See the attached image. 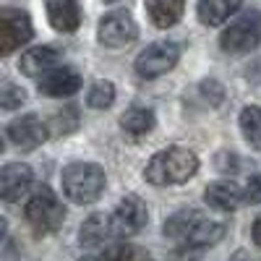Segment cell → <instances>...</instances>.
Returning <instances> with one entry per match:
<instances>
[{
    "mask_svg": "<svg viewBox=\"0 0 261 261\" xmlns=\"http://www.w3.org/2000/svg\"><path fill=\"white\" fill-rule=\"evenodd\" d=\"M243 196H246V201H248V204H261V172H256V175L248 178Z\"/></svg>",
    "mask_w": 261,
    "mask_h": 261,
    "instance_id": "obj_25",
    "label": "cell"
},
{
    "mask_svg": "<svg viewBox=\"0 0 261 261\" xmlns=\"http://www.w3.org/2000/svg\"><path fill=\"white\" fill-rule=\"evenodd\" d=\"M113 235V227H110V217H105L99 212H94L92 217H86L81 230H79V241L81 246H102L107 238Z\"/></svg>",
    "mask_w": 261,
    "mask_h": 261,
    "instance_id": "obj_19",
    "label": "cell"
},
{
    "mask_svg": "<svg viewBox=\"0 0 261 261\" xmlns=\"http://www.w3.org/2000/svg\"><path fill=\"white\" fill-rule=\"evenodd\" d=\"M6 136H8V141L16 149L32 151V149H37V146H42L47 141V125L42 123L37 115H21L13 123H8Z\"/></svg>",
    "mask_w": 261,
    "mask_h": 261,
    "instance_id": "obj_10",
    "label": "cell"
},
{
    "mask_svg": "<svg viewBox=\"0 0 261 261\" xmlns=\"http://www.w3.org/2000/svg\"><path fill=\"white\" fill-rule=\"evenodd\" d=\"M79 128V107H65V110L55 113L53 115V130H55V136H68L71 130Z\"/></svg>",
    "mask_w": 261,
    "mask_h": 261,
    "instance_id": "obj_22",
    "label": "cell"
},
{
    "mask_svg": "<svg viewBox=\"0 0 261 261\" xmlns=\"http://www.w3.org/2000/svg\"><path fill=\"white\" fill-rule=\"evenodd\" d=\"M37 89L45 97H71L81 89V76L68 65H63V68L58 65L37 81Z\"/></svg>",
    "mask_w": 261,
    "mask_h": 261,
    "instance_id": "obj_12",
    "label": "cell"
},
{
    "mask_svg": "<svg viewBox=\"0 0 261 261\" xmlns=\"http://www.w3.org/2000/svg\"><path fill=\"white\" fill-rule=\"evenodd\" d=\"M86 102H89V107H94V110H107V107H113V102H115L113 81H94L89 94H86Z\"/></svg>",
    "mask_w": 261,
    "mask_h": 261,
    "instance_id": "obj_21",
    "label": "cell"
},
{
    "mask_svg": "<svg viewBox=\"0 0 261 261\" xmlns=\"http://www.w3.org/2000/svg\"><path fill=\"white\" fill-rule=\"evenodd\" d=\"M120 128L125 130V136H128L130 141H139V139H144V136L149 134L151 128H154V113H151L149 107L134 105V107H128V110L123 113Z\"/></svg>",
    "mask_w": 261,
    "mask_h": 261,
    "instance_id": "obj_17",
    "label": "cell"
},
{
    "mask_svg": "<svg viewBox=\"0 0 261 261\" xmlns=\"http://www.w3.org/2000/svg\"><path fill=\"white\" fill-rule=\"evenodd\" d=\"M32 183H34V170L24 162H11L0 170V196L8 204L18 201L21 196H27Z\"/></svg>",
    "mask_w": 261,
    "mask_h": 261,
    "instance_id": "obj_11",
    "label": "cell"
},
{
    "mask_svg": "<svg viewBox=\"0 0 261 261\" xmlns=\"http://www.w3.org/2000/svg\"><path fill=\"white\" fill-rule=\"evenodd\" d=\"M27 102V92L21 89V86L6 81L3 86H0V107L3 110H16V107H21Z\"/></svg>",
    "mask_w": 261,
    "mask_h": 261,
    "instance_id": "obj_23",
    "label": "cell"
},
{
    "mask_svg": "<svg viewBox=\"0 0 261 261\" xmlns=\"http://www.w3.org/2000/svg\"><path fill=\"white\" fill-rule=\"evenodd\" d=\"M58 63H60V53L55 47L39 45V47H32V50H27L24 55H21L18 68H21V73L37 79V76H45L53 68H58Z\"/></svg>",
    "mask_w": 261,
    "mask_h": 261,
    "instance_id": "obj_13",
    "label": "cell"
},
{
    "mask_svg": "<svg viewBox=\"0 0 261 261\" xmlns=\"http://www.w3.org/2000/svg\"><path fill=\"white\" fill-rule=\"evenodd\" d=\"M241 130L253 149H261V107L251 105L241 113Z\"/></svg>",
    "mask_w": 261,
    "mask_h": 261,
    "instance_id": "obj_20",
    "label": "cell"
},
{
    "mask_svg": "<svg viewBox=\"0 0 261 261\" xmlns=\"http://www.w3.org/2000/svg\"><path fill=\"white\" fill-rule=\"evenodd\" d=\"M204 199L217 212H235L238 206L246 201V196H243V191L238 188L232 180H217V183L206 186Z\"/></svg>",
    "mask_w": 261,
    "mask_h": 261,
    "instance_id": "obj_14",
    "label": "cell"
},
{
    "mask_svg": "<svg viewBox=\"0 0 261 261\" xmlns=\"http://www.w3.org/2000/svg\"><path fill=\"white\" fill-rule=\"evenodd\" d=\"M201 253V248H191V246H183L180 251H172V261H196Z\"/></svg>",
    "mask_w": 261,
    "mask_h": 261,
    "instance_id": "obj_26",
    "label": "cell"
},
{
    "mask_svg": "<svg viewBox=\"0 0 261 261\" xmlns=\"http://www.w3.org/2000/svg\"><path fill=\"white\" fill-rule=\"evenodd\" d=\"M24 220L34 235H53L65 220V206L47 186H39L24 206Z\"/></svg>",
    "mask_w": 261,
    "mask_h": 261,
    "instance_id": "obj_4",
    "label": "cell"
},
{
    "mask_svg": "<svg viewBox=\"0 0 261 261\" xmlns=\"http://www.w3.org/2000/svg\"><path fill=\"white\" fill-rule=\"evenodd\" d=\"M199 172V157L191 149L170 146L157 151L144 167V178L151 186H180Z\"/></svg>",
    "mask_w": 261,
    "mask_h": 261,
    "instance_id": "obj_2",
    "label": "cell"
},
{
    "mask_svg": "<svg viewBox=\"0 0 261 261\" xmlns=\"http://www.w3.org/2000/svg\"><path fill=\"white\" fill-rule=\"evenodd\" d=\"M241 3L243 0H199L196 13H199V21L204 27H220L241 8Z\"/></svg>",
    "mask_w": 261,
    "mask_h": 261,
    "instance_id": "obj_16",
    "label": "cell"
},
{
    "mask_svg": "<svg viewBox=\"0 0 261 261\" xmlns=\"http://www.w3.org/2000/svg\"><path fill=\"white\" fill-rule=\"evenodd\" d=\"M47 18L58 32H65V34L76 32L81 24L79 0H47Z\"/></svg>",
    "mask_w": 261,
    "mask_h": 261,
    "instance_id": "obj_15",
    "label": "cell"
},
{
    "mask_svg": "<svg viewBox=\"0 0 261 261\" xmlns=\"http://www.w3.org/2000/svg\"><path fill=\"white\" fill-rule=\"evenodd\" d=\"M230 261H251V258H248V253H246V251H238Z\"/></svg>",
    "mask_w": 261,
    "mask_h": 261,
    "instance_id": "obj_30",
    "label": "cell"
},
{
    "mask_svg": "<svg viewBox=\"0 0 261 261\" xmlns=\"http://www.w3.org/2000/svg\"><path fill=\"white\" fill-rule=\"evenodd\" d=\"M258 42H261V27L256 16H246L241 21H235L220 37V45L225 53H248L258 47Z\"/></svg>",
    "mask_w": 261,
    "mask_h": 261,
    "instance_id": "obj_9",
    "label": "cell"
},
{
    "mask_svg": "<svg viewBox=\"0 0 261 261\" xmlns=\"http://www.w3.org/2000/svg\"><path fill=\"white\" fill-rule=\"evenodd\" d=\"M186 8V0H146V13L151 18V24L160 29L175 27Z\"/></svg>",
    "mask_w": 261,
    "mask_h": 261,
    "instance_id": "obj_18",
    "label": "cell"
},
{
    "mask_svg": "<svg viewBox=\"0 0 261 261\" xmlns=\"http://www.w3.org/2000/svg\"><path fill=\"white\" fill-rule=\"evenodd\" d=\"M253 241H256V246L261 248V217L253 222Z\"/></svg>",
    "mask_w": 261,
    "mask_h": 261,
    "instance_id": "obj_28",
    "label": "cell"
},
{
    "mask_svg": "<svg viewBox=\"0 0 261 261\" xmlns=\"http://www.w3.org/2000/svg\"><path fill=\"white\" fill-rule=\"evenodd\" d=\"M217 165H220V170H238V154H227V151H222L220 160H217Z\"/></svg>",
    "mask_w": 261,
    "mask_h": 261,
    "instance_id": "obj_27",
    "label": "cell"
},
{
    "mask_svg": "<svg viewBox=\"0 0 261 261\" xmlns=\"http://www.w3.org/2000/svg\"><path fill=\"white\" fill-rule=\"evenodd\" d=\"M32 18L27 11L3 8L0 11V55H11L32 39Z\"/></svg>",
    "mask_w": 261,
    "mask_h": 261,
    "instance_id": "obj_6",
    "label": "cell"
},
{
    "mask_svg": "<svg viewBox=\"0 0 261 261\" xmlns=\"http://www.w3.org/2000/svg\"><path fill=\"white\" fill-rule=\"evenodd\" d=\"M162 232L170 238V241H178L183 246L191 248H206L214 246L225 238V225L209 220V217L199 209H178L175 214H170Z\"/></svg>",
    "mask_w": 261,
    "mask_h": 261,
    "instance_id": "obj_1",
    "label": "cell"
},
{
    "mask_svg": "<svg viewBox=\"0 0 261 261\" xmlns=\"http://www.w3.org/2000/svg\"><path fill=\"white\" fill-rule=\"evenodd\" d=\"M139 37V27L128 11H113L99 21L97 39L105 47H125Z\"/></svg>",
    "mask_w": 261,
    "mask_h": 261,
    "instance_id": "obj_8",
    "label": "cell"
},
{
    "mask_svg": "<svg viewBox=\"0 0 261 261\" xmlns=\"http://www.w3.org/2000/svg\"><path fill=\"white\" fill-rule=\"evenodd\" d=\"M149 222V209L136 193H128L120 199V204L110 214V227L115 238H130L146 227Z\"/></svg>",
    "mask_w": 261,
    "mask_h": 261,
    "instance_id": "obj_5",
    "label": "cell"
},
{
    "mask_svg": "<svg viewBox=\"0 0 261 261\" xmlns=\"http://www.w3.org/2000/svg\"><path fill=\"white\" fill-rule=\"evenodd\" d=\"M180 58V47L175 42H151V45L136 58V73L141 79H157L167 71L175 68V63Z\"/></svg>",
    "mask_w": 261,
    "mask_h": 261,
    "instance_id": "obj_7",
    "label": "cell"
},
{
    "mask_svg": "<svg viewBox=\"0 0 261 261\" xmlns=\"http://www.w3.org/2000/svg\"><path fill=\"white\" fill-rule=\"evenodd\" d=\"M79 261H113L107 253H102V256H84V258H79Z\"/></svg>",
    "mask_w": 261,
    "mask_h": 261,
    "instance_id": "obj_29",
    "label": "cell"
},
{
    "mask_svg": "<svg viewBox=\"0 0 261 261\" xmlns=\"http://www.w3.org/2000/svg\"><path fill=\"white\" fill-rule=\"evenodd\" d=\"M136 261H154V258H151V256H146V253H144V251H141V253H139V258H136Z\"/></svg>",
    "mask_w": 261,
    "mask_h": 261,
    "instance_id": "obj_31",
    "label": "cell"
},
{
    "mask_svg": "<svg viewBox=\"0 0 261 261\" xmlns=\"http://www.w3.org/2000/svg\"><path fill=\"white\" fill-rule=\"evenodd\" d=\"M63 193L73 204H92L105 191V170L94 162H73L63 170Z\"/></svg>",
    "mask_w": 261,
    "mask_h": 261,
    "instance_id": "obj_3",
    "label": "cell"
},
{
    "mask_svg": "<svg viewBox=\"0 0 261 261\" xmlns=\"http://www.w3.org/2000/svg\"><path fill=\"white\" fill-rule=\"evenodd\" d=\"M201 94H204V99L209 102V105H222V99H225V89H222V84L220 81H214V79H209V81H201Z\"/></svg>",
    "mask_w": 261,
    "mask_h": 261,
    "instance_id": "obj_24",
    "label": "cell"
}]
</instances>
